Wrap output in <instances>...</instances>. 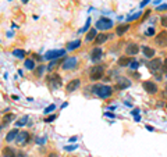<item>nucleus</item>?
Wrapping results in <instances>:
<instances>
[{
  "label": "nucleus",
  "mask_w": 167,
  "mask_h": 157,
  "mask_svg": "<svg viewBox=\"0 0 167 157\" xmlns=\"http://www.w3.org/2000/svg\"><path fill=\"white\" fill-rule=\"evenodd\" d=\"M93 93L99 96L102 99H109L111 95H113V88L109 85H95L93 86Z\"/></svg>",
  "instance_id": "obj_1"
},
{
  "label": "nucleus",
  "mask_w": 167,
  "mask_h": 157,
  "mask_svg": "<svg viewBox=\"0 0 167 157\" xmlns=\"http://www.w3.org/2000/svg\"><path fill=\"white\" fill-rule=\"evenodd\" d=\"M148 68L151 70V71L153 72L157 78H160V75H159V71H162V70H163V61H162V59L153 57V59L149 61V64H148Z\"/></svg>",
  "instance_id": "obj_2"
},
{
  "label": "nucleus",
  "mask_w": 167,
  "mask_h": 157,
  "mask_svg": "<svg viewBox=\"0 0 167 157\" xmlns=\"http://www.w3.org/2000/svg\"><path fill=\"white\" fill-rule=\"evenodd\" d=\"M103 75H105V67L95 66L91 70V72H89V79L91 81H99Z\"/></svg>",
  "instance_id": "obj_3"
},
{
  "label": "nucleus",
  "mask_w": 167,
  "mask_h": 157,
  "mask_svg": "<svg viewBox=\"0 0 167 157\" xmlns=\"http://www.w3.org/2000/svg\"><path fill=\"white\" fill-rule=\"evenodd\" d=\"M77 63H78V60H77V57H66V59L63 60L61 63V68L66 70V71H70V70H74L77 67Z\"/></svg>",
  "instance_id": "obj_4"
},
{
  "label": "nucleus",
  "mask_w": 167,
  "mask_h": 157,
  "mask_svg": "<svg viewBox=\"0 0 167 157\" xmlns=\"http://www.w3.org/2000/svg\"><path fill=\"white\" fill-rule=\"evenodd\" d=\"M47 84H49V86L52 89H59L60 86H61L63 81H61L59 74H53V75L47 77Z\"/></svg>",
  "instance_id": "obj_5"
},
{
  "label": "nucleus",
  "mask_w": 167,
  "mask_h": 157,
  "mask_svg": "<svg viewBox=\"0 0 167 157\" xmlns=\"http://www.w3.org/2000/svg\"><path fill=\"white\" fill-rule=\"evenodd\" d=\"M142 88H144V90L146 92V93H149V95H155V93H157V90H159L157 85L153 81H144L142 82Z\"/></svg>",
  "instance_id": "obj_6"
},
{
  "label": "nucleus",
  "mask_w": 167,
  "mask_h": 157,
  "mask_svg": "<svg viewBox=\"0 0 167 157\" xmlns=\"http://www.w3.org/2000/svg\"><path fill=\"white\" fill-rule=\"evenodd\" d=\"M66 54V50L64 49H57V50H50V52H47L43 56V59L45 60H56V59H59V57L64 56Z\"/></svg>",
  "instance_id": "obj_7"
},
{
  "label": "nucleus",
  "mask_w": 167,
  "mask_h": 157,
  "mask_svg": "<svg viewBox=\"0 0 167 157\" xmlns=\"http://www.w3.org/2000/svg\"><path fill=\"white\" fill-rule=\"evenodd\" d=\"M155 42L160 47H167V31H160L155 38Z\"/></svg>",
  "instance_id": "obj_8"
},
{
  "label": "nucleus",
  "mask_w": 167,
  "mask_h": 157,
  "mask_svg": "<svg viewBox=\"0 0 167 157\" xmlns=\"http://www.w3.org/2000/svg\"><path fill=\"white\" fill-rule=\"evenodd\" d=\"M30 139H31V134H28L26 131H21L20 134L17 135L16 142H17V145H20V146H24V145H26L28 142H30Z\"/></svg>",
  "instance_id": "obj_9"
},
{
  "label": "nucleus",
  "mask_w": 167,
  "mask_h": 157,
  "mask_svg": "<svg viewBox=\"0 0 167 157\" xmlns=\"http://www.w3.org/2000/svg\"><path fill=\"white\" fill-rule=\"evenodd\" d=\"M113 26V22L109 18H100V20L96 22V28L98 29H110Z\"/></svg>",
  "instance_id": "obj_10"
},
{
  "label": "nucleus",
  "mask_w": 167,
  "mask_h": 157,
  "mask_svg": "<svg viewBox=\"0 0 167 157\" xmlns=\"http://www.w3.org/2000/svg\"><path fill=\"white\" fill-rule=\"evenodd\" d=\"M125 53H127V56H135L139 53V45L137 43H128L125 46Z\"/></svg>",
  "instance_id": "obj_11"
},
{
  "label": "nucleus",
  "mask_w": 167,
  "mask_h": 157,
  "mask_svg": "<svg viewBox=\"0 0 167 157\" xmlns=\"http://www.w3.org/2000/svg\"><path fill=\"white\" fill-rule=\"evenodd\" d=\"M130 85H131L130 79L124 78V77H118L117 81H116V89H125V88H128Z\"/></svg>",
  "instance_id": "obj_12"
},
{
  "label": "nucleus",
  "mask_w": 167,
  "mask_h": 157,
  "mask_svg": "<svg viewBox=\"0 0 167 157\" xmlns=\"http://www.w3.org/2000/svg\"><path fill=\"white\" fill-rule=\"evenodd\" d=\"M79 85H81V81H79L78 78H75V79H72V81H70L68 84H67L66 90L68 92V93H71V92L77 90V89L79 88Z\"/></svg>",
  "instance_id": "obj_13"
},
{
  "label": "nucleus",
  "mask_w": 167,
  "mask_h": 157,
  "mask_svg": "<svg viewBox=\"0 0 167 157\" xmlns=\"http://www.w3.org/2000/svg\"><path fill=\"white\" fill-rule=\"evenodd\" d=\"M102 56H103V52H102L100 47H93V49L91 50V59L93 60V61H98V60H100Z\"/></svg>",
  "instance_id": "obj_14"
},
{
  "label": "nucleus",
  "mask_w": 167,
  "mask_h": 157,
  "mask_svg": "<svg viewBox=\"0 0 167 157\" xmlns=\"http://www.w3.org/2000/svg\"><path fill=\"white\" fill-rule=\"evenodd\" d=\"M142 52H144V56L145 57H148V59H153L155 57V49L153 47H151V46H146V45H144L142 46Z\"/></svg>",
  "instance_id": "obj_15"
},
{
  "label": "nucleus",
  "mask_w": 167,
  "mask_h": 157,
  "mask_svg": "<svg viewBox=\"0 0 167 157\" xmlns=\"http://www.w3.org/2000/svg\"><path fill=\"white\" fill-rule=\"evenodd\" d=\"M132 63V57H128V56H121L120 59H118L117 64L120 67H128L130 64Z\"/></svg>",
  "instance_id": "obj_16"
},
{
  "label": "nucleus",
  "mask_w": 167,
  "mask_h": 157,
  "mask_svg": "<svg viewBox=\"0 0 167 157\" xmlns=\"http://www.w3.org/2000/svg\"><path fill=\"white\" fill-rule=\"evenodd\" d=\"M2 154H3V157H17V152L14 150L13 147H9V146H6L2 150Z\"/></svg>",
  "instance_id": "obj_17"
},
{
  "label": "nucleus",
  "mask_w": 167,
  "mask_h": 157,
  "mask_svg": "<svg viewBox=\"0 0 167 157\" xmlns=\"http://www.w3.org/2000/svg\"><path fill=\"white\" fill-rule=\"evenodd\" d=\"M128 29H130V24H123V25H118L117 28H116V35H117V36H123Z\"/></svg>",
  "instance_id": "obj_18"
},
{
  "label": "nucleus",
  "mask_w": 167,
  "mask_h": 157,
  "mask_svg": "<svg viewBox=\"0 0 167 157\" xmlns=\"http://www.w3.org/2000/svg\"><path fill=\"white\" fill-rule=\"evenodd\" d=\"M109 39V35L105 32H102V33H98V36L95 38V45H102V43H105L106 40Z\"/></svg>",
  "instance_id": "obj_19"
},
{
  "label": "nucleus",
  "mask_w": 167,
  "mask_h": 157,
  "mask_svg": "<svg viewBox=\"0 0 167 157\" xmlns=\"http://www.w3.org/2000/svg\"><path fill=\"white\" fill-rule=\"evenodd\" d=\"M20 134V131H18V129H11L10 132H9V134H7V136H6V141L7 142H13V141H16L17 139V135Z\"/></svg>",
  "instance_id": "obj_20"
},
{
  "label": "nucleus",
  "mask_w": 167,
  "mask_h": 157,
  "mask_svg": "<svg viewBox=\"0 0 167 157\" xmlns=\"http://www.w3.org/2000/svg\"><path fill=\"white\" fill-rule=\"evenodd\" d=\"M79 46H81V40L77 39V40H74V42L67 43V50H75V49H78Z\"/></svg>",
  "instance_id": "obj_21"
},
{
  "label": "nucleus",
  "mask_w": 167,
  "mask_h": 157,
  "mask_svg": "<svg viewBox=\"0 0 167 157\" xmlns=\"http://www.w3.org/2000/svg\"><path fill=\"white\" fill-rule=\"evenodd\" d=\"M98 36V32H96V28H91L86 33V40H95V38Z\"/></svg>",
  "instance_id": "obj_22"
},
{
  "label": "nucleus",
  "mask_w": 167,
  "mask_h": 157,
  "mask_svg": "<svg viewBox=\"0 0 167 157\" xmlns=\"http://www.w3.org/2000/svg\"><path fill=\"white\" fill-rule=\"evenodd\" d=\"M30 122V117L28 115H24V117H21V118H18L17 120V127H24V125H26Z\"/></svg>",
  "instance_id": "obj_23"
},
{
  "label": "nucleus",
  "mask_w": 167,
  "mask_h": 157,
  "mask_svg": "<svg viewBox=\"0 0 167 157\" xmlns=\"http://www.w3.org/2000/svg\"><path fill=\"white\" fill-rule=\"evenodd\" d=\"M13 54L17 59H24L26 53H25V50H23V49H16V50H13Z\"/></svg>",
  "instance_id": "obj_24"
},
{
  "label": "nucleus",
  "mask_w": 167,
  "mask_h": 157,
  "mask_svg": "<svg viewBox=\"0 0 167 157\" xmlns=\"http://www.w3.org/2000/svg\"><path fill=\"white\" fill-rule=\"evenodd\" d=\"M25 67L28 70H35V64H33V60H31V59H28V60H25Z\"/></svg>",
  "instance_id": "obj_25"
},
{
  "label": "nucleus",
  "mask_w": 167,
  "mask_h": 157,
  "mask_svg": "<svg viewBox=\"0 0 167 157\" xmlns=\"http://www.w3.org/2000/svg\"><path fill=\"white\" fill-rule=\"evenodd\" d=\"M14 120V114H7V115H4V118H3V124H9V122H11Z\"/></svg>",
  "instance_id": "obj_26"
},
{
  "label": "nucleus",
  "mask_w": 167,
  "mask_h": 157,
  "mask_svg": "<svg viewBox=\"0 0 167 157\" xmlns=\"http://www.w3.org/2000/svg\"><path fill=\"white\" fill-rule=\"evenodd\" d=\"M43 70H45V67H43V66L36 67V70H35V75H36V77H40V75L43 74Z\"/></svg>",
  "instance_id": "obj_27"
},
{
  "label": "nucleus",
  "mask_w": 167,
  "mask_h": 157,
  "mask_svg": "<svg viewBox=\"0 0 167 157\" xmlns=\"http://www.w3.org/2000/svg\"><path fill=\"white\" fill-rule=\"evenodd\" d=\"M160 24L162 26H164V28H167V15H163L160 18Z\"/></svg>",
  "instance_id": "obj_28"
},
{
  "label": "nucleus",
  "mask_w": 167,
  "mask_h": 157,
  "mask_svg": "<svg viewBox=\"0 0 167 157\" xmlns=\"http://www.w3.org/2000/svg\"><path fill=\"white\" fill-rule=\"evenodd\" d=\"M54 108H56L54 104H50V106H47V107L45 108V113H46V114H49L50 111H53V110H54Z\"/></svg>",
  "instance_id": "obj_29"
},
{
  "label": "nucleus",
  "mask_w": 167,
  "mask_h": 157,
  "mask_svg": "<svg viewBox=\"0 0 167 157\" xmlns=\"http://www.w3.org/2000/svg\"><path fill=\"white\" fill-rule=\"evenodd\" d=\"M138 67H139V63H137V61H132L131 64H130V68H132V70H137Z\"/></svg>",
  "instance_id": "obj_30"
},
{
  "label": "nucleus",
  "mask_w": 167,
  "mask_h": 157,
  "mask_svg": "<svg viewBox=\"0 0 167 157\" xmlns=\"http://www.w3.org/2000/svg\"><path fill=\"white\" fill-rule=\"evenodd\" d=\"M138 17H141V13H137V14H134V15H132V17H130V18H128V21H132V20H137Z\"/></svg>",
  "instance_id": "obj_31"
},
{
  "label": "nucleus",
  "mask_w": 167,
  "mask_h": 157,
  "mask_svg": "<svg viewBox=\"0 0 167 157\" xmlns=\"http://www.w3.org/2000/svg\"><path fill=\"white\" fill-rule=\"evenodd\" d=\"M17 157H26V153L23 150H18L17 152Z\"/></svg>",
  "instance_id": "obj_32"
},
{
  "label": "nucleus",
  "mask_w": 167,
  "mask_h": 157,
  "mask_svg": "<svg viewBox=\"0 0 167 157\" xmlns=\"http://www.w3.org/2000/svg\"><path fill=\"white\" fill-rule=\"evenodd\" d=\"M153 33H155V29H153V28H149V29L146 31V36H152Z\"/></svg>",
  "instance_id": "obj_33"
},
{
  "label": "nucleus",
  "mask_w": 167,
  "mask_h": 157,
  "mask_svg": "<svg viewBox=\"0 0 167 157\" xmlns=\"http://www.w3.org/2000/svg\"><path fill=\"white\" fill-rule=\"evenodd\" d=\"M56 64H57V63H56V61L50 63V64H49V66H47V68H46V70H49V71H50V70H53V68H54V66H56Z\"/></svg>",
  "instance_id": "obj_34"
},
{
  "label": "nucleus",
  "mask_w": 167,
  "mask_h": 157,
  "mask_svg": "<svg viewBox=\"0 0 167 157\" xmlns=\"http://www.w3.org/2000/svg\"><path fill=\"white\" fill-rule=\"evenodd\" d=\"M157 10H159V11H164V10H167V4H163V6H159V7H157Z\"/></svg>",
  "instance_id": "obj_35"
},
{
  "label": "nucleus",
  "mask_w": 167,
  "mask_h": 157,
  "mask_svg": "<svg viewBox=\"0 0 167 157\" xmlns=\"http://www.w3.org/2000/svg\"><path fill=\"white\" fill-rule=\"evenodd\" d=\"M163 71H167V59L163 60Z\"/></svg>",
  "instance_id": "obj_36"
},
{
  "label": "nucleus",
  "mask_w": 167,
  "mask_h": 157,
  "mask_svg": "<svg viewBox=\"0 0 167 157\" xmlns=\"http://www.w3.org/2000/svg\"><path fill=\"white\" fill-rule=\"evenodd\" d=\"M54 118H56V115H52V117H49V118H46L45 121H46V122H50V121H53V120H54Z\"/></svg>",
  "instance_id": "obj_37"
},
{
  "label": "nucleus",
  "mask_w": 167,
  "mask_h": 157,
  "mask_svg": "<svg viewBox=\"0 0 167 157\" xmlns=\"http://www.w3.org/2000/svg\"><path fill=\"white\" fill-rule=\"evenodd\" d=\"M47 157H59V154H57V153H50Z\"/></svg>",
  "instance_id": "obj_38"
},
{
  "label": "nucleus",
  "mask_w": 167,
  "mask_h": 157,
  "mask_svg": "<svg viewBox=\"0 0 167 157\" xmlns=\"http://www.w3.org/2000/svg\"><path fill=\"white\" fill-rule=\"evenodd\" d=\"M148 2H149V0H144V2H142V4H141V6H145V4H148Z\"/></svg>",
  "instance_id": "obj_39"
},
{
  "label": "nucleus",
  "mask_w": 167,
  "mask_h": 157,
  "mask_svg": "<svg viewBox=\"0 0 167 157\" xmlns=\"http://www.w3.org/2000/svg\"><path fill=\"white\" fill-rule=\"evenodd\" d=\"M138 113H139V110H134V111H132V114H134V115H137Z\"/></svg>",
  "instance_id": "obj_40"
},
{
  "label": "nucleus",
  "mask_w": 167,
  "mask_h": 157,
  "mask_svg": "<svg viewBox=\"0 0 167 157\" xmlns=\"http://www.w3.org/2000/svg\"><path fill=\"white\" fill-rule=\"evenodd\" d=\"M21 2H23V3H28V0H21Z\"/></svg>",
  "instance_id": "obj_41"
},
{
  "label": "nucleus",
  "mask_w": 167,
  "mask_h": 157,
  "mask_svg": "<svg viewBox=\"0 0 167 157\" xmlns=\"http://www.w3.org/2000/svg\"><path fill=\"white\" fill-rule=\"evenodd\" d=\"M166 93H167V85H166Z\"/></svg>",
  "instance_id": "obj_42"
},
{
  "label": "nucleus",
  "mask_w": 167,
  "mask_h": 157,
  "mask_svg": "<svg viewBox=\"0 0 167 157\" xmlns=\"http://www.w3.org/2000/svg\"><path fill=\"white\" fill-rule=\"evenodd\" d=\"M166 107H167V104H166Z\"/></svg>",
  "instance_id": "obj_43"
}]
</instances>
